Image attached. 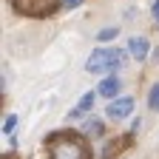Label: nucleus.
Returning <instances> with one entry per match:
<instances>
[{
	"label": "nucleus",
	"instance_id": "nucleus-1",
	"mask_svg": "<svg viewBox=\"0 0 159 159\" xmlns=\"http://www.w3.org/2000/svg\"><path fill=\"white\" fill-rule=\"evenodd\" d=\"M48 159H94V151L88 145L85 134L80 131H54L46 136Z\"/></svg>",
	"mask_w": 159,
	"mask_h": 159
},
{
	"label": "nucleus",
	"instance_id": "nucleus-2",
	"mask_svg": "<svg viewBox=\"0 0 159 159\" xmlns=\"http://www.w3.org/2000/svg\"><path fill=\"white\" fill-rule=\"evenodd\" d=\"M122 60H125V51H119V48H97L85 60V71H91V74H114V71L122 68Z\"/></svg>",
	"mask_w": 159,
	"mask_h": 159
},
{
	"label": "nucleus",
	"instance_id": "nucleus-3",
	"mask_svg": "<svg viewBox=\"0 0 159 159\" xmlns=\"http://www.w3.org/2000/svg\"><path fill=\"white\" fill-rule=\"evenodd\" d=\"M60 6H63V0H11V9L26 17H48Z\"/></svg>",
	"mask_w": 159,
	"mask_h": 159
},
{
	"label": "nucleus",
	"instance_id": "nucleus-4",
	"mask_svg": "<svg viewBox=\"0 0 159 159\" xmlns=\"http://www.w3.org/2000/svg\"><path fill=\"white\" fill-rule=\"evenodd\" d=\"M131 111H134V99L131 97H116V99H111V105L105 108V114L111 119H125Z\"/></svg>",
	"mask_w": 159,
	"mask_h": 159
},
{
	"label": "nucleus",
	"instance_id": "nucleus-5",
	"mask_svg": "<svg viewBox=\"0 0 159 159\" xmlns=\"http://www.w3.org/2000/svg\"><path fill=\"white\" fill-rule=\"evenodd\" d=\"M131 142H134V134H122V136L111 139V142L102 148V159H116V153L128 151V148H131Z\"/></svg>",
	"mask_w": 159,
	"mask_h": 159
},
{
	"label": "nucleus",
	"instance_id": "nucleus-6",
	"mask_svg": "<svg viewBox=\"0 0 159 159\" xmlns=\"http://www.w3.org/2000/svg\"><path fill=\"white\" fill-rule=\"evenodd\" d=\"M97 94L105 99H116L119 97V77H105L102 83L97 85Z\"/></svg>",
	"mask_w": 159,
	"mask_h": 159
},
{
	"label": "nucleus",
	"instance_id": "nucleus-7",
	"mask_svg": "<svg viewBox=\"0 0 159 159\" xmlns=\"http://www.w3.org/2000/svg\"><path fill=\"white\" fill-rule=\"evenodd\" d=\"M128 51H131V57L134 60H145L148 57V51H151V43L145 37H134L131 43H128Z\"/></svg>",
	"mask_w": 159,
	"mask_h": 159
},
{
	"label": "nucleus",
	"instance_id": "nucleus-8",
	"mask_svg": "<svg viewBox=\"0 0 159 159\" xmlns=\"http://www.w3.org/2000/svg\"><path fill=\"white\" fill-rule=\"evenodd\" d=\"M102 131H105V125H102L99 116H88L85 119V134L88 136H102Z\"/></svg>",
	"mask_w": 159,
	"mask_h": 159
},
{
	"label": "nucleus",
	"instance_id": "nucleus-9",
	"mask_svg": "<svg viewBox=\"0 0 159 159\" xmlns=\"http://www.w3.org/2000/svg\"><path fill=\"white\" fill-rule=\"evenodd\" d=\"M148 105H151V111H156V114H159V83L148 91Z\"/></svg>",
	"mask_w": 159,
	"mask_h": 159
},
{
	"label": "nucleus",
	"instance_id": "nucleus-10",
	"mask_svg": "<svg viewBox=\"0 0 159 159\" xmlns=\"http://www.w3.org/2000/svg\"><path fill=\"white\" fill-rule=\"evenodd\" d=\"M94 99H97V91H88V94H83V99H80V111H88L91 105H94Z\"/></svg>",
	"mask_w": 159,
	"mask_h": 159
},
{
	"label": "nucleus",
	"instance_id": "nucleus-11",
	"mask_svg": "<svg viewBox=\"0 0 159 159\" xmlns=\"http://www.w3.org/2000/svg\"><path fill=\"white\" fill-rule=\"evenodd\" d=\"M116 34H119V31H116V29H111V26H108V29H102V31H99V34H97V37H99V40H102V43H108V40H114V37H116Z\"/></svg>",
	"mask_w": 159,
	"mask_h": 159
},
{
	"label": "nucleus",
	"instance_id": "nucleus-12",
	"mask_svg": "<svg viewBox=\"0 0 159 159\" xmlns=\"http://www.w3.org/2000/svg\"><path fill=\"white\" fill-rule=\"evenodd\" d=\"M14 125H17V116H14V114H9V116L3 119V134H11V131H14Z\"/></svg>",
	"mask_w": 159,
	"mask_h": 159
},
{
	"label": "nucleus",
	"instance_id": "nucleus-13",
	"mask_svg": "<svg viewBox=\"0 0 159 159\" xmlns=\"http://www.w3.org/2000/svg\"><path fill=\"white\" fill-rule=\"evenodd\" d=\"M83 0H63V9H77Z\"/></svg>",
	"mask_w": 159,
	"mask_h": 159
},
{
	"label": "nucleus",
	"instance_id": "nucleus-14",
	"mask_svg": "<svg viewBox=\"0 0 159 159\" xmlns=\"http://www.w3.org/2000/svg\"><path fill=\"white\" fill-rule=\"evenodd\" d=\"M151 11H153V20H156V26H159V0H153V9Z\"/></svg>",
	"mask_w": 159,
	"mask_h": 159
},
{
	"label": "nucleus",
	"instance_id": "nucleus-15",
	"mask_svg": "<svg viewBox=\"0 0 159 159\" xmlns=\"http://www.w3.org/2000/svg\"><path fill=\"white\" fill-rule=\"evenodd\" d=\"M151 60H153V63H159V46L153 48V57H151Z\"/></svg>",
	"mask_w": 159,
	"mask_h": 159
}]
</instances>
